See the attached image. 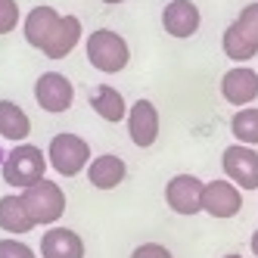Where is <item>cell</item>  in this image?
<instances>
[{
  "instance_id": "6da1fadb",
  "label": "cell",
  "mask_w": 258,
  "mask_h": 258,
  "mask_svg": "<svg viewBox=\"0 0 258 258\" xmlns=\"http://www.w3.org/2000/svg\"><path fill=\"white\" fill-rule=\"evenodd\" d=\"M47 153L38 150V146L31 143H19L13 146V150L4 156V165H0V171H4V183L13 190H28L34 187L38 180L47 177Z\"/></svg>"
},
{
  "instance_id": "7a4b0ae2",
  "label": "cell",
  "mask_w": 258,
  "mask_h": 258,
  "mask_svg": "<svg viewBox=\"0 0 258 258\" xmlns=\"http://www.w3.org/2000/svg\"><path fill=\"white\" fill-rule=\"evenodd\" d=\"M84 53H87V62L97 72H106V75H118V72H124L127 62H131V47H127V41L112 28L90 31L87 41H84Z\"/></svg>"
},
{
  "instance_id": "3957f363",
  "label": "cell",
  "mask_w": 258,
  "mask_h": 258,
  "mask_svg": "<svg viewBox=\"0 0 258 258\" xmlns=\"http://www.w3.org/2000/svg\"><path fill=\"white\" fill-rule=\"evenodd\" d=\"M90 146L84 137L72 134V131H62V134H53L50 143H47V162L50 168L62 174V177H75L81 171H87L90 165Z\"/></svg>"
},
{
  "instance_id": "277c9868",
  "label": "cell",
  "mask_w": 258,
  "mask_h": 258,
  "mask_svg": "<svg viewBox=\"0 0 258 258\" xmlns=\"http://www.w3.org/2000/svg\"><path fill=\"white\" fill-rule=\"evenodd\" d=\"M22 202H25V209L31 212L34 224L53 227L66 215V193H62L59 183L50 180V177H44V180L34 183V187L22 190Z\"/></svg>"
},
{
  "instance_id": "5b68a950",
  "label": "cell",
  "mask_w": 258,
  "mask_h": 258,
  "mask_svg": "<svg viewBox=\"0 0 258 258\" xmlns=\"http://www.w3.org/2000/svg\"><path fill=\"white\" fill-rule=\"evenodd\" d=\"M221 171L239 190H258V150L243 143H230L221 153Z\"/></svg>"
},
{
  "instance_id": "8992f818",
  "label": "cell",
  "mask_w": 258,
  "mask_h": 258,
  "mask_svg": "<svg viewBox=\"0 0 258 258\" xmlns=\"http://www.w3.org/2000/svg\"><path fill=\"white\" fill-rule=\"evenodd\" d=\"M243 209V190L236 187L233 180L218 177L206 183V193H202V212L218 218V221H230L239 215Z\"/></svg>"
},
{
  "instance_id": "52a82bcc",
  "label": "cell",
  "mask_w": 258,
  "mask_h": 258,
  "mask_svg": "<svg viewBox=\"0 0 258 258\" xmlns=\"http://www.w3.org/2000/svg\"><path fill=\"white\" fill-rule=\"evenodd\" d=\"M202 193H206V183L196 174H174L165 183V202L174 215H199L202 212Z\"/></svg>"
},
{
  "instance_id": "ba28073f",
  "label": "cell",
  "mask_w": 258,
  "mask_h": 258,
  "mask_svg": "<svg viewBox=\"0 0 258 258\" xmlns=\"http://www.w3.org/2000/svg\"><path fill=\"white\" fill-rule=\"evenodd\" d=\"M34 100L44 112L50 115H59V112H69L72 103H75V87L66 75L59 72H44V75L34 81Z\"/></svg>"
},
{
  "instance_id": "9c48e42d",
  "label": "cell",
  "mask_w": 258,
  "mask_h": 258,
  "mask_svg": "<svg viewBox=\"0 0 258 258\" xmlns=\"http://www.w3.org/2000/svg\"><path fill=\"white\" fill-rule=\"evenodd\" d=\"M127 137H131L134 146H140V150H150V146L159 140V109L156 103L150 100H134L131 109H127Z\"/></svg>"
},
{
  "instance_id": "30bf717a",
  "label": "cell",
  "mask_w": 258,
  "mask_h": 258,
  "mask_svg": "<svg viewBox=\"0 0 258 258\" xmlns=\"http://www.w3.org/2000/svg\"><path fill=\"white\" fill-rule=\"evenodd\" d=\"M221 97L224 103L236 106V109H246L258 100V72L249 66H236L230 72H224L221 78Z\"/></svg>"
},
{
  "instance_id": "8fae6325",
  "label": "cell",
  "mask_w": 258,
  "mask_h": 258,
  "mask_svg": "<svg viewBox=\"0 0 258 258\" xmlns=\"http://www.w3.org/2000/svg\"><path fill=\"white\" fill-rule=\"evenodd\" d=\"M199 25H202V13L193 0H171V4H165V10H162L165 34H171L177 41H187L199 31Z\"/></svg>"
},
{
  "instance_id": "7c38bea8",
  "label": "cell",
  "mask_w": 258,
  "mask_h": 258,
  "mask_svg": "<svg viewBox=\"0 0 258 258\" xmlns=\"http://www.w3.org/2000/svg\"><path fill=\"white\" fill-rule=\"evenodd\" d=\"M41 258H84V239L72 227L53 224L41 236Z\"/></svg>"
},
{
  "instance_id": "4fadbf2b",
  "label": "cell",
  "mask_w": 258,
  "mask_h": 258,
  "mask_svg": "<svg viewBox=\"0 0 258 258\" xmlns=\"http://www.w3.org/2000/svg\"><path fill=\"white\" fill-rule=\"evenodd\" d=\"M87 180H90V187H97V190H115L118 183H124L127 177V165L121 156H112V153H103V156H94L87 165Z\"/></svg>"
},
{
  "instance_id": "5bb4252c",
  "label": "cell",
  "mask_w": 258,
  "mask_h": 258,
  "mask_svg": "<svg viewBox=\"0 0 258 258\" xmlns=\"http://www.w3.org/2000/svg\"><path fill=\"white\" fill-rule=\"evenodd\" d=\"M59 19H62V16L53 10V7H47V4L28 10V13H25V22H22V31H25L28 47L44 50V47H47V41L53 38V31H56Z\"/></svg>"
},
{
  "instance_id": "9a60e30c",
  "label": "cell",
  "mask_w": 258,
  "mask_h": 258,
  "mask_svg": "<svg viewBox=\"0 0 258 258\" xmlns=\"http://www.w3.org/2000/svg\"><path fill=\"white\" fill-rule=\"evenodd\" d=\"M0 227H4L7 233H13V236H22V233L38 227L34 218H31V212L25 209V202H22V193L0 196Z\"/></svg>"
},
{
  "instance_id": "2e32d148",
  "label": "cell",
  "mask_w": 258,
  "mask_h": 258,
  "mask_svg": "<svg viewBox=\"0 0 258 258\" xmlns=\"http://www.w3.org/2000/svg\"><path fill=\"white\" fill-rule=\"evenodd\" d=\"M78 41H81V19L78 16H62L56 31H53V38L47 41V47L41 53L50 59H66L69 53L78 47Z\"/></svg>"
},
{
  "instance_id": "e0dca14e",
  "label": "cell",
  "mask_w": 258,
  "mask_h": 258,
  "mask_svg": "<svg viewBox=\"0 0 258 258\" xmlns=\"http://www.w3.org/2000/svg\"><path fill=\"white\" fill-rule=\"evenodd\" d=\"M90 109L103 118V121H109V124H115V121H124L127 118V103H124V97L118 94L115 87H109V84H100V87H94L90 90Z\"/></svg>"
},
{
  "instance_id": "ac0fdd59",
  "label": "cell",
  "mask_w": 258,
  "mask_h": 258,
  "mask_svg": "<svg viewBox=\"0 0 258 258\" xmlns=\"http://www.w3.org/2000/svg\"><path fill=\"white\" fill-rule=\"evenodd\" d=\"M31 134V118L13 100H0V137L10 143H25Z\"/></svg>"
},
{
  "instance_id": "d6986e66",
  "label": "cell",
  "mask_w": 258,
  "mask_h": 258,
  "mask_svg": "<svg viewBox=\"0 0 258 258\" xmlns=\"http://www.w3.org/2000/svg\"><path fill=\"white\" fill-rule=\"evenodd\" d=\"M221 50H224V56L239 62V66H246L249 59H255V53H258V44H252L243 31L236 28V22H230L224 28V34H221Z\"/></svg>"
},
{
  "instance_id": "ffe728a7",
  "label": "cell",
  "mask_w": 258,
  "mask_h": 258,
  "mask_svg": "<svg viewBox=\"0 0 258 258\" xmlns=\"http://www.w3.org/2000/svg\"><path fill=\"white\" fill-rule=\"evenodd\" d=\"M230 134L243 146H258V106L236 109L230 118Z\"/></svg>"
},
{
  "instance_id": "44dd1931",
  "label": "cell",
  "mask_w": 258,
  "mask_h": 258,
  "mask_svg": "<svg viewBox=\"0 0 258 258\" xmlns=\"http://www.w3.org/2000/svg\"><path fill=\"white\" fill-rule=\"evenodd\" d=\"M233 22H236V28L243 31L252 44H258V0H255V4H246Z\"/></svg>"
},
{
  "instance_id": "7402d4cb",
  "label": "cell",
  "mask_w": 258,
  "mask_h": 258,
  "mask_svg": "<svg viewBox=\"0 0 258 258\" xmlns=\"http://www.w3.org/2000/svg\"><path fill=\"white\" fill-rule=\"evenodd\" d=\"M22 25V10L16 0H0V34H10Z\"/></svg>"
},
{
  "instance_id": "603a6c76",
  "label": "cell",
  "mask_w": 258,
  "mask_h": 258,
  "mask_svg": "<svg viewBox=\"0 0 258 258\" xmlns=\"http://www.w3.org/2000/svg\"><path fill=\"white\" fill-rule=\"evenodd\" d=\"M0 258H38V255H34V249L25 246L22 239L10 236V239H0Z\"/></svg>"
},
{
  "instance_id": "cb8c5ba5",
  "label": "cell",
  "mask_w": 258,
  "mask_h": 258,
  "mask_svg": "<svg viewBox=\"0 0 258 258\" xmlns=\"http://www.w3.org/2000/svg\"><path fill=\"white\" fill-rule=\"evenodd\" d=\"M131 258H174V255H171L168 246H162V243H140L131 252Z\"/></svg>"
},
{
  "instance_id": "d4e9b609",
  "label": "cell",
  "mask_w": 258,
  "mask_h": 258,
  "mask_svg": "<svg viewBox=\"0 0 258 258\" xmlns=\"http://www.w3.org/2000/svg\"><path fill=\"white\" fill-rule=\"evenodd\" d=\"M249 249H252V255L258 258V227H255V233H252V243H249Z\"/></svg>"
},
{
  "instance_id": "484cf974",
  "label": "cell",
  "mask_w": 258,
  "mask_h": 258,
  "mask_svg": "<svg viewBox=\"0 0 258 258\" xmlns=\"http://www.w3.org/2000/svg\"><path fill=\"white\" fill-rule=\"evenodd\" d=\"M106 7H118V4H124V0H103Z\"/></svg>"
},
{
  "instance_id": "4316f807",
  "label": "cell",
  "mask_w": 258,
  "mask_h": 258,
  "mask_svg": "<svg viewBox=\"0 0 258 258\" xmlns=\"http://www.w3.org/2000/svg\"><path fill=\"white\" fill-rule=\"evenodd\" d=\"M224 258H246V255H239V252H230V255H224Z\"/></svg>"
}]
</instances>
